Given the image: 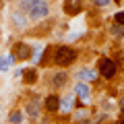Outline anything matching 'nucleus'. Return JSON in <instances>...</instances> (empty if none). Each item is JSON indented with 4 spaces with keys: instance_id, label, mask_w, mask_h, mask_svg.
Here are the masks:
<instances>
[{
    "instance_id": "f257e3e1",
    "label": "nucleus",
    "mask_w": 124,
    "mask_h": 124,
    "mask_svg": "<svg viewBox=\"0 0 124 124\" xmlns=\"http://www.w3.org/2000/svg\"><path fill=\"white\" fill-rule=\"evenodd\" d=\"M77 58V50H72L70 46H58L54 50V62L58 66H70Z\"/></svg>"
},
{
    "instance_id": "f03ea898",
    "label": "nucleus",
    "mask_w": 124,
    "mask_h": 124,
    "mask_svg": "<svg viewBox=\"0 0 124 124\" xmlns=\"http://www.w3.org/2000/svg\"><path fill=\"white\" fill-rule=\"evenodd\" d=\"M116 72H118V64H116L112 58H99L97 62V75H101L106 81L114 79Z\"/></svg>"
},
{
    "instance_id": "7ed1b4c3",
    "label": "nucleus",
    "mask_w": 124,
    "mask_h": 124,
    "mask_svg": "<svg viewBox=\"0 0 124 124\" xmlns=\"http://www.w3.org/2000/svg\"><path fill=\"white\" fill-rule=\"evenodd\" d=\"M48 15H50V4L46 0H35L33 6H31V10H29V17L33 19V21H41V19H46Z\"/></svg>"
},
{
    "instance_id": "20e7f679",
    "label": "nucleus",
    "mask_w": 124,
    "mask_h": 124,
    "mask_svg": "<svg viewBox=\"0 0 124 124\" xmlns=\"http://www.w3.org/2000/svg\"><path fill=\"white\" fill-rule=\"evenodd\" d=\"M31 48L25 44V41H19L17 46H15V52H13V56L15 58H19V60H27V58H31Z\"/></svg>"
},
{
    "instance_id": "39448f33",
    "label": "nucleus",
    "mask_w": 124,
    "mask_h": 124,
    "mask_svg": "<svg viewBox=\"0 0 124 124\" xmlns=\"http://www.w3.org/2000/svg\"><path fill=\"white\" fill-rule=\"evenodd\" d=\"M25 114L29 116V118H37V116L41 114V101L39 99H31L25 106Z\"/></svg>"
},
{
    "instance_id": "423d86ee",
    "label": "nucleus",
    "mask_w": 124,
    "mask_h": 124,
    "mask_svg": "<svg viewBox=\"0 0 124 124\" xmlns=\"http://www.w3.org/2000/svg\"><path fill=\"white\" fill-rule=\"evenodd\" d=\"M75 77L79 81H89V83H91V81L97 79V70H93V68H81V70L75 72Z\"/></svg>"
},
{
    "instance_id": "0eeeda50",
    "label": "nucleus",
    "mask_w": 124,
    "mask_h": 124,
    "mask_svg": "<svg viewBox=\"0 0 124 124\" xmlns=\"http://www.w3.org/2000/svg\"><path fill=\"white\" fill-rule=\"evenodd\" d=\"M75 95H79L83 101H87L91 97V87H89V83H77L75 85Z\"/></svg>"
},
{
    "instance_id": "6e6552de",
    "label": "nucleus",
    "mask_w": 124,
    "mask_h": 124,
    "mask_svg": "<svg viewBox=\"0 0 124 124\" xmlns=\"http://www.w3.org/2000/svg\"><path fill=\"white\" fill-rule=\"evenodd\" d=\"M44 106L48 112H58L60 110V97L58 95H48V97L44 99Z\"/></svg>"
},
{
    "instance_id": "1a4fd4ad",
    "label": "nucleus",
    "mask_w": 124,
    "mask_h": 124,
    "mask_svg": "<svg viewBox=\"0 0 124 124\" xmlns=\"http://www.w3.org/2000/svg\"><path fill=\"white\" fill-rule=\"evenodd\" d=\"M66 81H68V75L64 70H58V72H54V77H52V85L56 89H62L64 85H66Z\"/></svg>"
},
{
    "instance_id": "9d476101",
    "label": "nucleus",
    "mask_w": 124,
    "mask_h": 124,
    "mask_svg": "<svg viewBox=\"0 0 124 124\" xmlns=\"http://www.w3.org/2000/svg\"><path fill=\"white\" fill-rule=\"evenodd\" d=\"M81 10V0H66L64 2V13L66 15H77Z\"/></svg>"
},
{
    "instance_id": "9b49d317",
    "label": "nucleus",
    "mask_w": 124,
    "mask_h": 124,
    "mask_svg": "<svg viewBox=\"0 0 124 124\" xmlns=\"http://www.w3.org/2000/svg\"><path fill=\"white\" fill-rule=\"evenodd\" d=\"M13 62H15V56H13V54H4V56L0 58V72H6V70H10Z\"/></svg>"
},
{
    "instance_id": "f8f14e48",
    "label": "nucleus",
    "mask_w": 124,
    "mask_h": 124,
    "mask_svg": "<svg viewBox=\"0 0 124 124\" xmlns=\"http://www.w3.org/2000/svg\"><path fill=\"white\" fill-rule=\"evenodd\" d=\"M72 106H75V97L68 95V97H60V110L62 112H70Z\"/></svg>"
},
{
    "instance_id": "ddd939ff",
    "label": "nucleus",
    "mask_w": 124,
    "mask_h": 124,
    "mask_svg": "<svg viewBox=\"0 0 124 124\" xmlns=\"http://www.w3.org/2000/svg\"><path fill=\"white\" fill-rule=\"evenodd\" d=\"M23 81H25L27 85H33L37 81V70L35 68H29V70H25L23 72Z\"/></svg>"
},
{
    "instance_id": "4468645a",
    "label": "nucleus",
    "mask_w": 124,
    "mask_h": 124,
    "mask_svg": "<svg viewBox=\"0 0 124 124\" xmlns=\"http://www.w3.org/2000/svg\"><path fill=\"white\" fill-rule=\"evenodd\" d=\"M108 31H110L114 37H118V39H122V37H124V27H122V25H116V23H112V25L108 27Z\"/></svg>"
},
{
    "instance_id": "2eb2a0df",
    "label": "nucleus",
    "mask_w": 124,
    "mask_h": 124,
    "mask_svg": "<svg viewBox=\"0 0 124 124\" xmlns=\"http://www.w3.org/2000/svg\"><path fill=\"white\" fill-rule=\"evenodd\" d=\"M13 23L19 27V29H25V27H27V19L23 17V13H15L13 15Z\"/></svg>"
},
{
    "instance_id": "dca6fc26",
    "label": "nucleus",
    "mask_w": 124,
    "mask_h": 124,
    "mask_svg": "<svg viewBox=\"0 0 124 124\" xmlns=\"http://www.w3.org/2000/svg\"><path fill=\"white\" fill-rule=\"evenodd\" d=\"M33 2H35V0H19V10L29 15V10H31V6H33Z\"/></svg>"
},
{
    "instance_id": "f3484780",
    "label": "nucleus",
    "mask_w": 124,
    "mask_h": 124,
    "mask_svg": "<svg viewBox=\"0 0 124 124\" xmlns=\"http://www.w3.org/2000/svg\"><path fill=\"white\" fill-rule=\"evenodd\" d=\"M8 120H10L13 124H21V122H23V112H13Z\"/></svg>"
},
{
    "instance_id": "a211bd4d",
    "label": "nucleus",
    "mask_w": 124,
    "mask_h": 124,
    "mask_svg": "<svg viewBox=\"0 0 124 124\" xmlns=\"http://www.w3.org/2000/svg\"><path fill=\"white\" fill-rule=\"evenodd\" d=\"M114 23H116V25H122V27H124V10H118V13L114 15Z\"/></svg>"
},
{
    "instance_id": "6ab92c4d",
    "label": "nucleus",
    "mask_w": 124,
    "mask_h": 124,
    "mask_svg": "<svg viewBox=\"0 0 124 124\" xmlns=\"http://www.w3.org/2000/svg\"><path fill=\"white\" fill-rule=\"evenodd\" d=\"M110 2H112V0H93V4H95V6H108Z\"/></svg>"
},
{
    "instance_id": "aec40b11",
    "label": "nucleus",
    "mask_w": 124,
    "mask_h": 124,
    "mask_svg": "<svg viewBox=\"0 0 124 124\" xmlns=\"http://www.w3.org/2000/svg\"><path fill=\"white\" fill-rule=\"evenodd\" d=\"M118 108H120V112H122V114H124V97L120 99V103H118Z\"/></svg>"
},
{
    "instance_id": "412c9836",
    "label": "nucleus",
    "mask_w": 124,
    "mask_h": 124,
    "mask_svg": "<svg viewBox=\"0 0 124 124\" xmlns=\"http://www.w3.org/2000/svg\"><path fill=\"white\" fill-rule=\"evenodd\" d=\"M118 124H124V118H120V120H118Z\"/></svg>"
},
{
    "instance_id": "4be33fe9",
    "label": "nucleus",
    "mask_w": 124,
    "mask_h": 124,
    "mask_svg": "<svg viewBox=\"0 0 124 124\" xmlns=\"http://www.w3.org/2000/svg\"><path fill=\"white\" fill-rule=\"evenodd\" d=\"M81 124H91V122H81Z\"/></svg>"
},
{
    "instance_id": "5701e85b",
    "label": "nucleus",
    "mask_w": 124,
    "mask_h": 124,
    "mask_svg": "<svg viewBox=\"0 0 124 124\" xmlns=\"http://www.w3.org/2000/svg\"><path fill=\"white\" fill-rule=\"evenodd\" d=\"M114 2H120V0H114Z\"/></svg>"
}]
</instances>
